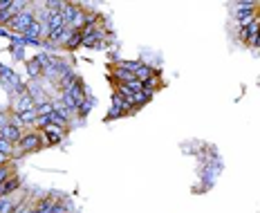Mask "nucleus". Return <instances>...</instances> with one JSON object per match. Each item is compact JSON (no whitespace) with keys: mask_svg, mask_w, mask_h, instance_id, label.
Segmentation results:
<instances>
[{"mask_svg":"<svg viewBox=\"0 0 260 213\" xmlns=\"http://www.w3.org/2000/svg\"><path fill=\"white\" fill-rule=\"evenodd\" d=\"M0 153H2V155H7V157H12V153H14V144H12V142H7L2 135H0Z\"/></svg>","mask_w":260,"mask_h":213,"instance_id":"obj_20","label":"nucleus"},{"mask_svg":"<svg viewBox=\"0 0 260 213\" xmlns=\"http://www.w3.org/2000/svg\"><path fill=\"white\" fill-rule=\"evenodd\" d=\"M0 36H5V38H9V36H12V29L5 27V25H0Z\"/></svg>","mask_w":260,"mask_h":213,"instance_id":"obj_24","label":"nucleus"},{"mask_svg":"<svg viewBox=\"0 0 260 213\" xmlns=\"http://www.w3.org/2000/svg\"><path fill=\"white\" fill-rule=\"evenodd\" d=\"M123 115H126L123 110H119V108H115V106H112V108L108 110V115H105V119H119V117H123Z\"/></svg>","mask_w":260,"mask_h":213,"instance_id":"obj_23","label":"nucleus"},{"mask_svg":"<svg viewBox=\"0 0 260 213\" xmlns=\"http://www.w3.org/2000/svg\"><path fill=\"white\" fill-rule=\"evenodd\" d=\"M16 211V204H14V200L9 195L7 197H0V213H14Z\"/></svg>","mask_w":260,"mask_h":213,"instance_id":"obj_19","label":"nucleus"},{"mask_svg":"<svg viewBox=\"0 0 260 213\" xmlns=\"http://www.w3.org/2000/svg\"><path fill=\"white\" fill-rule=\"evenodd\" d=\"M14 168L9 166V161H7V164H2V166H0V186L5 184V182H9V179L14 178Z\"/></svg>","mask_w":260,"mask_h":213,"instance_id":"obj_18","label":"nucleus"},{"mask_svg":"<svg viewBox=\"0 0 260 213\" xmlns=\"http://www.w3.org/2000/svg\"><path fill=\"white\" fill-rule=\"evenodd\" d=\"M112 79H115V83H130V81H135V74L128 72V70L115 68L112 70Z\"/></svg>","mask_w":260,"mask_h":213,"instance_id":"obj_11","label":"nucleus"},{"mask_svg":"<svg viewBox=\"0 0 260 213\" xmlns=\"http://www.w3.org/2000/svg\"><path fill=\"white\" fill-rule=\"evenodd\" d=\"M254 20H258V9H247V12H236V25H238V29L247 27V25H251Z\"/></svg>","mask_w":260,"mask_h":213,"instance_id":"obj_7","label":"nucleus"},{"mask_svg":"<svg viewBox=\"0 0 260 213\" xmlns=\"http://www.w3.org/2000/svg\"><path fill=\"white\" fill-rule=\"evenodd\" d=\"M238 32H240V34H238V38L251 47V43L256 40V36L260 34V20H254L251 25H247V27H243V29H238Z\"/></svg>","mask_w":260,"mask_h":213,"instance_id":"obj_5","label":"nucleus"},{"mask_svg":"<svg viewBox=\"0 0 260 213\" xmlns=\"http://www.w3.org/2000/svg\"><path fill=\"white\" fill-rule=\"evenodd\" d=\"M34 20H36V14L27 7L25 12H20L16 18H14V20H12L9 25H7V27L12 29V32H16V34H25V32L29 29V25L34 23Z\"/></svg>","mask_w":260,"mask_h":213,"instance_id":"obj_1","label":"nucleus"},{"mask_svg":"<svg viewBox=\"0 0 260 213\" xmlns=\"http://www.w3.org/2000/svg\"><path fill=\"white\" fill-rule=\"evenodd\" d=\"M43 135H45V144L56 146L65 139V128H58V126H52V124H50L47 128H43Z\"/></svg>","mask_w":260,"mask_h":213,"instance_id":"obj_4","label":"nucleus"},{"mask_svg":"<svg viewBox=\"0 0 260 213\" xmlns=\"http://www.w3.org/2000/svg\"><path fill=\"white\" fill-rule=\"evenodd\" d=\"M155 74H157L155 70L141 63V68H139L137 72H135V79H137V81H141V83H144V81H148V79H151V76H155Z\"/></svg>","mask_w":260,"mask_h":213,"instance_id":"obj_14","label":"nucleus"},{"mask_svg":"<svg viewBox=\"0 0 260 213\" xmlns=\"http://www.w3.org/2000/svg\"><path fill=\"white\" fill-rule=\"evenodd\" d=\"M94 106H97L94 97H90V94H87V97L83 99L81 104H79V110H76V115H79V117H87V112H90V110H92Z\"/></svg>","mask_w":260,"mask_h":213,"instance_id":"obj_12","label":"nucleus"},{"mask_svg":"<svg viewBox=\"0 0 260 213\" xmlns=\"http://www.w3.org/2000/svg\"><path fill=\"white\" fill-rule=\"evenodd\" d=\"M112 106H115V108H119V110H123L126 115L130 112V110H133V108H130V104H128V101L119 92H112Z\"/></svg>","mask_w":260,"mask_h":213,"instance_id":"obj_15","label":"nucleus"},{"mask_svg":"<svg viewBox=\"0 0 260 213\" xmlns=\"http://www.w3.org/2000/svg\"><path fill=\"white\" fill-rule=\"evenodd\" d=\"M251 47H254V50H258V52H260V34L256 36V40H254V43H251Z\"/></svg>","mask_w":260,"mask_h":213,"instance_id":"obj_25","label":"nucleus"},{"mask_svg":"<svg viewBox=\"0 0 260 213\" xmlns=\"http://www.w3.org/2000/svg\"><path fill=\"white\" fill-rule=\"evenodd\" d=\"M0 68H2V63H0Z\"/></svg>","mask_w":260,"mask_h":213,"instance_id":"obj_26","label":"nucleus"},{"mask_svg":"<svg viewBox=\"0 0 260 213\" xmlns=\"http://www.w3.org/2000/svg\"><path fill=\"white\" fill-rule=\"evenodd\" d=\"M29 110H36L34 99L29 97V94L14 97V112H16V115H23V112H29Z\"/></svg>","mask_w":260,"mask_h":213,"instance_id":"obj_6","label":"nucleus"},{"mask_svg":"<svg viewBox=\"0 0 260 213\" xmlns=\"http://www.w3.org/2000/svg\"><path fill=\"white\" fill-rule=\"evenodd\" d=\"M79 45H83V34H81V29H74V34L69 36V40L65 43V47H68V50H76Z\"/></svg>","mask_w":260,"mask_h":213,"instance_id":"obj_16","label":"nucleus"},{"mask_svg":"<svg viewBox=\"0 0 260 213\" xmlns=\"http://www.w3.org/2000/svg\"><path fill=\"white\" fill-rule=\"evenodd\" d=\"M27 94L34 99L36 106L47 104V101H50V99H47V92L43 90V79H34L32 83H27Z\"/></svg>","mask_w":260,"mask_h":213,"instance_id":"obj_3","label":"nucleus"},{"mask_svg":"<svg viewBox=\"0 0 260 213\" xmlns=\"http://www.w3.org/2000/svg\"><path fill=\"white\" fill-rule=\"evenodd\" d=\"M0 135L7 139V142H12L14 146L20 142V137H23V133H20V128H16V126H12V124H7L2 130H0Z\"/></svg>","mask_w":260,"mask_h":213,"instance_id":"obj_8","label":"nucleus"},{"mask_svg":"<svg viewBox=\"0 0 260 213\" xmlns=\"http://www.w3.org/2000/svg\"><path fill=\"white\" fill-rule=\"evenodd\" d=\"M27 74L32 76V81H34V79H43V70H41V65H38V61H36V58L27 61Z\"/></svg>","mask_w":260,"mask_h":213,"instance_id":"obj_13","label":"nucleus"},{"mask_svg":"<svg viewBox=\"0 0 260 213\" xmlns=\"http://www.w3.org/2000/svg\"><path fill=\"white\" fill-rule=\"evenodd\" d=\"M16 146H18V150H20V153H34V150H38L43 146V137H41V133L32 130V133L23 135V137H20V142H18Z\"/></svg>","mask_w":260,"mask_h":213,"instance_id":"obj_2","label":"nucleus"},{"mask_svg":"<svg viewBox=\"0 0 260 213\" xmlns=\"http://www.w3.org/2000/svg\"><path fill=\"white\" fill-rule=\"evenodd\" d=\"M18 186H20V178H18V175H14V178L9 179V182H5V184L0 186V197L12 195V193L18 189Z\"/></svg>","mask_w":260,"mask_h":213,"instance_id":"obj_10","label":"nucleus"},{"mask_svg":"<svg viewBox=\"0 0 260 213\" xmlns=\"http://www.w3.org/2000/svg\"><path fill=\"white\" fill-rule=\"evenodd\" d=\"M36 112H38V117H43V115H52V112H54V101H47V104L36 106Z\"/></svg>","mask_w":260,"mask_h":213,"instance_id":"obj_21","label":"nucleus"},{"mask_svg":"<svg viewBox=\"0 0 260 213\" xmlns=\"http://www.w3.org/2000/svg\"><path fill=\"white\" fill-rule=\"evenodd\" d=\"M12 56L16 58V61H23L25 58V47L23 45H12Z\"/></svg>","mask_w":260,"mask_h":213,"instance_id":"obj_22","label":"nucleus"},{"mask_svg":"<svg viewBox=\"0 0 260 213\" xmlns=\"http://www.w3.org/2000/svg\"><path fill=\"white\" fill-rule=\"evenodd\" d=\"M260 2H254V0H240V2H233V9L236 12H247V9H258Z\"/></svg>","mask_w":260,"mask_h":213,"instance_id":"obj_17","label":"nucleus"},{"mask_svg":"<svg viewBox=\"0 0 260 213\" xmlns=\"http://www.w3.org/2000/svg\"><path fill=\"white\" fill-rule=\"evenodd\" d=\"M153 97V92H146V90H141V92H135L133 97L128 99V104H130V108H141L144 104H148Z\"/></svg>","mask_w":260,"mask_h":213,"instance_id":"obj_9","label":"nucleus"}]
</instances>
